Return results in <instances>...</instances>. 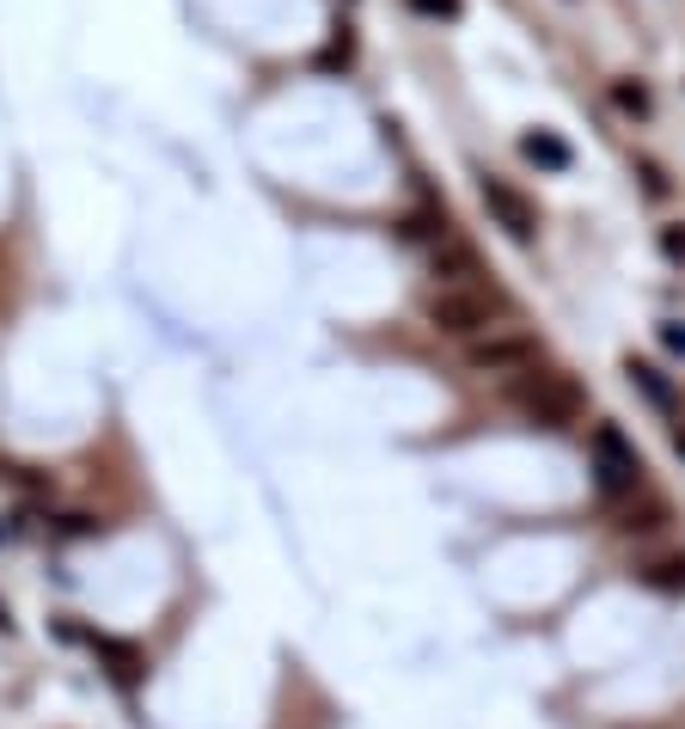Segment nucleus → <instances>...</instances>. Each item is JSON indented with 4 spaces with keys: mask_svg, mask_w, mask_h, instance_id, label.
Listing matches in <instances>:
<instances>
[{
    "mask_svg": "<svg viewBox=\"0 0 685 729\" xmlns=\"http://www.w3.org/2000/svg\"><path fill=\"white\" fill-rule=\"evenodd\" d=\"M593 478H600V491H607L612 503L643 491V454L624 441L619 424H593Z\"/></svg>",
    "mask_w": 685,
    "mask_h": 729,
    "instance_id": "obj_2",
    "label": "nucleus"
},
{
    "mask_svg": "<svg viewBox=\"0 0 685 729\" xmlns=\"http://www.w3.org/2000/svg\"><path fill=\"white\" fill-rule=\"evenodd\" d=\"M539 362V337L527 332H489V337H472V368L477 374H520Z\"/></svg>",
    "mask_w": 685,
    "mask_h": 729,
    "instance_id": "obj_5",
    "label": "nucleus"
},
{
    "mask_svg": "<svg viewBox=\"0 0 685 729\" xmlns=\"http://www.w3.org/2000/svg\"><path fill=\"white\" fill-rule=\"evenodd\" d=\"M624 374H631V386L655 405V412H673V386H667V374H661L655 362H636L631 356V362H624Z\"/></svg>",
    "mask_w": 685,
    "mask_h": 729,
    "instance_id": "obj_8",
    "label": "nucleus"
},
{
    "mask_svg": "<svg viewBox=\"0 0 685 729\" xmlns=\"http://www.w3.org/2000/svg\"><path fill=\"white\" fill-rule=\"evenodd\" d=\"M514 405L545 429H569L581 412H588V393H581L563 368H539V362H533V368L514 374Z\"/></svg>",
    "mask_w": 685,
    "mask_h": 729,
    "instance_id": "obj_1",
    "label": "nucleus"
},
{
    "mask_svg": "<svg viewBox=\"0 0 685 729\" xmlns=\"http://www.w3.org/2000/svg\"><path fill=\"white\" fill-rule=\"evenodd\" d=\"M484 209L496 215V221L508 227V239H520V246H527V239L539 233V215H533V202L520 197V190H514L508 178H484Z\"/></svg>",
    "mask_w": 685,
    "mask_h": 729,
    "instance_id": "obj_6",
    "label": "nucleus"
},
{
    "mask_svg": "<svg viewBox=\"0 0 685 729\" xmlns=\"http://www.w3.org/2000/svg\"><path fill=\"white\" fill-rule=\"evenodd\" d=\"M612 528H619L624 540H655V533H667V528H673V509H667V503H655V497H649V503L636 509V497H624L619 515H612Z\"/></svg>",
    "mask_w": 685,
    "mask_h": 729,
    "instance_id": "obj_7",
    "label": "nucleus"
},
{
    "mask_svg": "<svg viewBox=\"0 0 685 729\" xmlns=\"http://www.w3.org/2000/svg\"><path fill=\"white\" fill-rule=\"evenodd\" d=\"M661 252H667L673 264H685V227H661Z\"/></svg>",
    "mask_w": 685,
    "mask_h": 729,
    "instance_id": "obj_12",
    "label": "nucleus"
},
{
    "mask_svg": "<svg viewBox=\"0 0 685 729\" xmlns=\"http://www.w3.org/2000/svg\"><path fill=\"white\" fill-rule=\"evenodd\" d=\"M636 576H643L649 589H661V595H685V552L649 558V564H643V571H636Z\"/></svg>",
    "mask_w": 685,
    "mask_h": 729,
    "instance_id": "obj_9",
    "label": "nucleus"
},
{
    "mask_svg": "<svg viewBox=\"0 0 685 729\" xmlns=\"http://www.w3.org/2000/svg\"><path fill=\"white\" fill-rule=\"evenodd\" d=\"M673 448H679V454H685V429H673Z\"/></svg>",
    "mask_w": 685,
    "mask_h": 729,
    "instance_id": "obj_16",
    "label": "nucleus"
},
{
    "mask_svg": "<svg viewBox=\"0 0 685 729\" xmlns=\"http://www.w3.org/2000/svg\"><path fill=\"white\" fill-rule=\"evenodd\" d=\"M0 545H7V528H0Z\"/></svg>",
    "mask_w": 685,
    "mask_h": 729,
    "instance_id": "obj_17",
    "label": "nucleus"
},
{
    "mask_svg": "<svg viewBox=\"0 0 685 729\" xmlns=\"http://www.w3.org/2000/svg\"><path fill=\"white\" fill-rule=\"evenodd\" d=\"M661 344H667L673 356H685V325H679V319H667V325H661Z\"/></svg>",
    "mask_w": 685,
    "mask_h": 729,
    "instance_id": "obj_13",
    "label": "nucleus"
},
{
    "mask_svg": "<svg viewBox=\"0 0 685 729\" xmlns=\"http://www.w3.org/2000/svg\"><path fill=\"white\" fill-rule=\"evenodd\" d=\"M527 159H539L545 173H569V147L557 135H527Z\"/></svg>",
    "mask_w": 685,
    "mask_h": 729,
    "instance_id": "obj_10",
    "label": "nucleus"
},
{
    "mask_svg": "<svg viewBox=\"0 0 685 729\" xmlns=\"http://www.w3.org/2000/svg\"><path fill=\"white\" fill-rule=\"evenodd\" d=\"M422 313L441 337H484L496 319V289H435Z\"/></svg>",
    "mask_w": 685,
    "mask_h": 729,
    "instance_id": "obj_3",
    "label": "nucleus"
},
{
    "mask_svg": "<svg viewBox=\"0 0 685 729\" xmlns=\"http://www.w3.org/2000/svg\"><path fill=\"white\" fill-rule=\"evenodd\" d=\"M612 98H619L631 117H649V93H643V86H612Z\"/></svg>",
    "mask_w": 685,
    "mask_h": 729,
    "instance_id": "obj_11",
    "label": "nucleus"
},
{
    "mask_svg": "<svg viewBox=\"0 0 685 729\" xmlns=\"http://www.w3.org/2000/svg\"><path fill=\"white\" fill-rule=\"evenodd\" d=\"M62 632L80 637V644H86V650L105 663V675L117 680L123 692H135V687L147 680V663H141V650H135V644H123V637H105V632H86V625H74V619H62Z\"/></svg>",
    "mask_w": 685,
    "mask_h": 729,
    "instance_id": "obj_4",
    "label": "nucleus"
},
{
    "mask_svg": "<svg viewBox=\"0 0 685 729\" xmlns=\"http://www.w3.org/2000/svg\"><path fill=\"white\" fill-rule=\"evenodd\" d=\"M62 533H80V540H86V533H98V521L93 515H62Z\"/></svg>",
    "mask_w": 685,
    "mask_h": 729,
    "instance_id": "obj_14",
    "label": "nucleus"
},
{
    "mask_svg": "<svg viewBox=\"0 0 685 729\" xmlns=\"http://www.w3.org/2000/svg\"><path fill=\"white\" fill-rule=\"evenodd\" d=\"M19 625H13V607H7V601H0V637H13Z\"/></svg>",
    "mask_w": 685,
    "mask_h": 729,
    "instance_id": "obj_15",
    "label": "nucleus"
}]
</instances>
